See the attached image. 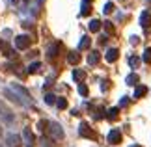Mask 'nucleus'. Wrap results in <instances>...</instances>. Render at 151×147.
<instances>
[{
  "label": "nucleus",
  "mask_w": 151,
  "mask_h": 147,
  "mask_svg": "<svg viewBox=\"0 0 151 147\" xmlns=\"http://www.w3.org/2000/svg\"><path fill=\"white\" fill-rule=\"evenodd\" d=\"M56 99L58 97H54L52 93H47V95H45V103L47 104H56Z\"/></svg>",
  "instance_id": "nucleus-26"
},
{
  "label": "nucleus",
  "mask_w": 151,
  "mask_h": 147,
  "mask_svg": "<svg viewBox=\"0 0 151 147\" xmlns=\"http://www.w3.org/2000/svg\"><path fill=\"white\" fill-rule=\"evenodd\" d=\"M118 54H119L118 49H108V50H106V56H104V58H106V62L112 63V62L118 60Z\"/></svg>",
  "instance_id": "nucleus-12"
},
{
  "label": "nucleus",
  "mask_w": 151,
  "mask_h": 147,
  "mask_svg": "<svg viewBox=\"0 0 151 147\" xmlns=\"http://www.w3.org/2000/svg\"><path fill=\"white\" fill-rule=\"evenodd\" d=\"M118 112H119L118 106H116V108H110V110L106 112V117H108V119H116V117H118Z\"/></svg>",
  "instance_id": "nucleus-23"
},
{
  "label": "nucleus",
  "mask_w": 151,
  "mask_h": 147,
  "mask_svg": "<svg viewBox=\"0 0 151 147\" xmlns=\"http://www.w3.org/2000/svg\"><path fill=\"white\" fill-rule=\"evenodd\" d=\"M0 50H2V54H4L6 58H13V56H15V50L9 47L8 41H0Z\"/></svg>",
  "instance_id": "nucleus-4"
},
{
  "label": "nucleus",
  "mask_w": 151,
  "mask_h": 147,
  "mask_svg": "<svg viewBox=\"0 0 151 147\" xmlns=\"http://www.w3.org/2000/svg\"><path fill=\"white\" fill-rule=\"evenodd\" d=\"M131 43H132V45H138V37L132 36V37H131Z\"/></svg>",
  "instance_id": "nucleus-33"
},
{
  "label": "nucleus",
  "mask_w": 151,
  "mask_h": 147,
  "mask_svg": "<svg viewBox=\"0 0 151 147\" xmlns=\"http://www.w3.org/2000/svg\"><path fill=\"white\" fill-rule=\"evenodd\" d=\"M138 80H140V78H138V75H136V73H131V75L125 78V82H127L129 86H136V84H138Z\"/></svg>",
  "instance_id": "nucleus-18"
},
{
  "label": "nucleus",
  "mask_w": 151,
  "mask_h": 147,
  "mask_svg": "<svg viewBox=\"0 0 151 147\" xmlns=\"http://www.w3.org/2000/svg\"><path fill=\"white\" fill-rule=\"evenodd\" d=\"M24 2H26V4H28V2H30V0H24Z\"/></svg>",
  "instance_id": "nucleus-35"
},
{
  "label": "nucleus",
  "mask_w": 151,
  "mask_h": 147,
  "mask_svg": "<svg viewBox=\"0 0 151 147\" xmlns=\"http://www.w3.org/2000/svg\"><path fill=\"white\" fill-rule=\"evenodd\" d=\"M22 138H24V142H26V145H34V142H36V138H34V134H32V131L30 128H22Z\"/></svg>",
  "instance_id": "nucleus-9"
},
{
  "label": "nucleus",
  "mask_w": 151,
  "mask_h": 147,
  "mask_svg": "<svg viewBox=\"0 0 151 147\" xmlns=\"http://www.w3.org/2000/svg\"><path fill=\"white\" fill-rule=\"evenodd\" d=\"M127 103H129V97H121V101H119V106H125Z\"/></svg>",
  "instance_id": "nucleus-32"
},
{
  "label": "nucleus",
  "mask_w": 151,
  "mask_h": 147,
  "mask_svg": "<svg viewBox=\"0 0 151 147\" xmlns=\"http://www.w3.org/2000/svg\"><path fill=\"white\" fill-rule=\"evenodd\" d=\"M30 37H28V36H17L15 37V47H17V49H19V50H24V49H28V47H30Z\"/></svg>",
  "instance_id": "nucleus-2"
},
{
  "label": "nucleus",
  "mask_w": 151,
  "mask_h": 147,
  "mask_svg": "<svg viewBox=\"0 0 151 147\" xmlns=\"http://www.w3.org/2000/svg\"><path fill=\"white\" fill-rule=\"evenodd\" d=\"M39 131H41V132H45V131H47V127H49V121H39Z\"/></svg>",
  "instance_id": "nucleus-30"
},
{
  "label": "nucleus",
  "mask_w": 151,
  "mask_h": 147,
  "mask_svg": "<svg viewBox=\"0 0 151 147\" xmlns=\"http://www.w3.org/2000/svg\"><path fill=\"white\" fill-rule=\"evenodd\" d=\"M49 134L52 136V140H62L63 136H65V134H63V128L58 125V123H49Z\"/></svg>",
  "instance_id": "nucleus-1"
},
{
  "label": "nucleus",
  "mask_w": 151,
  "mask_h": 147,
  "mask_svg": "<svg viewBox=\"0 0 151 147\" xmlns=\"http://www.w3.org/2000/svg\"><path fill=\"white\" fill-rule=\"evenodd\" d=\"M67 62L71 63V65H77V63L80 62V54H78V52H69V54H67Z\"/></svg>",
  "instance_id": "nucleus-16"
},
{
  "label": "nucleus",
  "mask_w": 151,
  "mask_h": 147,
  "mask_svg": "<svg viewBox=\"0 0 151 147\" xmlns=\"http://www.w3.org/2000/svg\"><path fill=\"white\" fill-rule=\"evenodd\" d=\"M73 78L77 80V82H82L86 78V73L82 71V69H75V71H73Z\"/></svg>",
  "instance_id": "nucleus-17"
},
{
  "label": "nucleus",
  "mask_w": 151,
  "mask_h": 147,
  "mask_svg": "<svg viewBox=\"0 0 151 147\" xmlns=\"http://www.w3.org/2000/svg\"><path fill=\"white\" fill-rule=\"evenodd\" d=\"M11 90H13L15 93H19L21 97H24V99H28V101H30V99H32V95H30V91H28L26 87H22L21 84H13V86H11Z\"/></svg>",
  "instance_id": "nucleus-6"
},
{
  "label": "nucleus",
  "mask_w": 151,
  "mask_h": 147,
  "mask_svg": "<svg viewBox=\"0 0 151 147\" xmlns=\"http://www.w3.org/2000/svg\"><path fill=\"white\" fill-rule=\"evenodd\" d=\"M99 60H101V54L97 50H91L90 54H88V63L90 65H95V63H99Z\"/></svg>",
  "instance_id": "nucleus-11"
},
{
  "label": "nucleus",
  "mask_w": 151,
  "mask_h": 147,
  "mask_svg": "<svg viewBox=\"0 0 151 147\" xmlns=\"http://www.w3.org/2000/svg\"><path fill=\"white\" fill-rule=\"evenodd\" d=\"M149 4H151V2H149Z\"/></svg>",
  "instance_id": "nucleus-38"
},
{
  "label": "nucleus",
  "mask_w": 151,
  "mask_h": 147,
  "mask_svg": "<svg viewBox=\"0 0 151 147\" xmlns=\"http://www.w3.org/2000/svg\"><path fill=\"white\" fill-rule=\"evenodd\" d=\"M99 30H101V21L93 19L90 22V32H99Z\"/></svg>",
  "instance_id": "nucleus-20"
},
{
  "label": "nucleus",
  "mask_w": 151,
  "mask_h": 147,
  "mask_svg": "<svg viewBox=\"0 0 151 147\" xmlns=\"http://www.w3.org/2000/svg\"><path fill=\"white\" fill-rule=\"evenodd\" d=\"M0 119H2L6 125H11V123L15 121V117L11 115V112H9V110H6V108L0 106Z\"/></svg>",
  "instance_id": "nucleus-5"
},
{
  "label": "nucleus",
  "mask_w": 151,
  "mask_h": 147,
  "mask_svg": "<svg viewBox=\"0 0 151 147\" xmlns=\"http://www.w3.org/2000/svg\"><path fill=\"white\" fill-rule=\"evenodd\" d=\"M78 132H80V136H84V138H95V134H93V131L90 128L88 123H80Z\"/></svg>",
  "instance_id": "nucleus-3"
},
{
  "label": "nucleus",
  "mask_w": 151,
  "mask_h": 147,
  "mask_svg": "<svg viewBox=\"0 0 151 147\" xmlns=\"http://www.w3.org/2000/svg\"><path fill=\"white\" fill-rule=\"evenodd\" d=\"M6 143H8V147H21V138L17 134H8Z\"/></svg>",
  "instance_id": "nucleus-8"
},
{
  "label": "nucleus",
  "mask_w": 151,
  "mask_h": 147,
  "mask_svg": "<svg viewBox=\"0 0 151 147\" xmlns=\"http://www.w3.org/2000/svg\"><path fill=\"white\" fill-rule=\"evenodd\" d=\"M78 93H80L82 97H86V95H88V86H86V84H80V86H78Z\"/></svg>",
  "instance_id": "nucleus-29"
},
{
  "label": "nucleus",
  "mask_w": 151,
  "mask_h": 147,
  "mask_svg": "<svg viewBox=\"0 0 151 147\" xmlns=\"http://www.w3.org/2000/svg\"><path fill=\"white\" fill-rule=\"evenodd\" d=\"M147 93V87L146 86H136V90H134V97L138 99V97H144Z\"/></svg>",
  "instance_id": "nucleus-19"
},
{
  "label": "nucleus",
  "mask_w": 151,
  "mask_h": 147,
  "mask_svg": "<svg viewBox=\"0 0 151 147\" xmlns=\"http://www.w3.org/2000/svg\"><path fill=\"white\" fill-rule=\"evenodd\" d=\"M90 45H91V39H90L88 36H82V37H80V43H78V49H80V50L90 49Z\"/></svg>",
  "instance_id": "nucleus-15"
},
{
  "label": "nucleus",
  "mask_w": 151,
  "mask_h": 147,
  "mask_svg": "<svg viewBox=\"0 0 151 147\" xmlns=\"http://www.w3.org/2000/svg\"><path fill=\"white\" fill-rule=\"evenodd\" d=\"M39 69H41V63H39V62H34V63H30V65H28V73H37L39 71Z\"/></svg>",
  "instance_id": "nucleus-22"
},
{
  "label": "nucleus",
  "mask_w": 151,
  "mask_h": 147,
  "mask_svg": "<svg viewBox=\"0 0 151 147\" xmlns=\"http://www.w3.org/2000/svg\"><path fill=\"white\" fill-rule=\"evenodd\" d=\"M112 11H114V4L112 2H106V4H104V8H103V13H112Z\"/></svg>",
  "instance_id": "nucleus-27"
},
{
  "label": "nucleus",
  "mask_w": 151,
  "mask_h": 147,
  "mask_svg": "<svg viewBox=\"0 0 151 147\" xmlns=\"http://www.w3.org/2000/svg\"><path fill=\"white\" fill-rule=\"evenodd\" d=\"M140 62H142V58H138V56H131V58H129V65H131L132 69H136L138 65H140Z\"/></svg>",
  "instance_id": "nucleus-21"
},
{
  "label": "nucleus",
  "mask_w": 151,
  "mask_h": 147,
  "mask_svg": "<svg viewBox=\"0 0 151 147\" xmlns=\"http://www.w3.org/2000/svg\"><path fill=\"white\" fill-rule=\"evenodd\" d=\"M132 147H138V145H132Z\"/></svg>",
  "instance_id": "nucleus-37"
},
{
  "label": "nucleus",
  "mask_w": 151,
  "mask_h": 147,
  "mask_svg": "<svg viewBox=\"0 0 151 147\" xmlns=\"http://www.w3.org/2000/svg\"><path fill=\"white\" fill-rule=\"evenodd\" d=\"M84 2H90V0H84Z\"/></svg>",
  "instance_id": "nucleus-36"
},
{
  "label": "nucleus",
  "mask_w": 151,
  "mask_h": 147,
  "mask_svg": "<svg viewBox=\"0 0 151 147\" xmlns=\"http://www.w3.org/2000/svg\"><path fill=\"white\" fill-rule=\"evenodd\" d=\"M4 95H6V97H9V101H13V103H17V104H24V103H22V99H21V97H17L11 90H4Z\"/></svg>",
  "instance_id": "nucleus-13"
},
{
  "label": "nucleus",
  "mask_w": 151,
  "mask_h": 147,
  "mask_svg": "<svg viewBox=\"0 0 151 147\" xmlns=\"http://www.w3.org/2000/svg\"><path fill=\"white\" fill-rule=\"evenodd\" d=\"M11 2H13V4H17V2H19V0H11Z\"/></svg>",
  "instance_id": "nucleus-34"
},
{
  "label": "nucleus",
  "mask_w": 151,
  "mask_h": 147,
  "mask_svg": "<svg viewBox=\"0 0 151 147\" xmlns=\"http://www.w3.org/2000/svg\"><path fill=\"white\" fill-rule=\"evenodd\" d=\"M104 30H106L108 34H112V32H114V26H112V22H104Z\"/></svg>",
  "instance_id": "nucleus-31"
},
{
  "label": "nucleus",
  "mask_w": 151,
  "mask_h": 147,
  "mask_svg": "<svg viewBox=\"0 0 151 147\" xmlns=\"http://www.w3.org/2000/svg\"><path fill=\"white\" fill-rule=\"evenodd\" d=\"M142 60L146 62V63H151V49H146V50H144V56H142Z\"/></svg>",
  "instance_id": "nucleus-28"
},
{
  "label": "nucleus",
  "mask_w": 151,
  "mask_h": 147,
  "mask_svg": "<svg viewBox=\"0 0 151 147\" xmlns=\"http://www.w3.org/2000/svg\"><path fill=\"white\" fill-rule=\"evenodd\" d=\"M108 142H110V143H114V145L121 142V132L118 131V128H112V131L108 132Z\"/></svg>",
  "instance_id": "nucleus-7"
},
{
  "label": "nucleus",
  "mask_w": 151,
  "mask_h": 147,
  "mask_svg": "<svg viewBox=\"0 0 151 147\" xmlns=\"http://www.w3.org/2000/svg\"><path fill=\"white\" fill-rule=\"evenodd\" d=\"M140 26H144V28H149L151 26V13H149V11H142V15H140Z\"/></svg>",
  "instance_id": "nucleus-10"
},
{
  "label": "nucleus",
  "mask_w": 151,
  "mask_h": 147,
  "mask_svg": "<svg viewBox=\"0 0 151 147\" xmlns=\"http://www.w3.org/2000/svg\"><path fill=\"white\" fill-rule=\"evenodd\" d=\"M56 106L60 108V110H65V108H67V99L60 97V99H58V101H56Z\"/></svg>",
  "instance_id": "nucleus-24"
},
{
  "label": "nucleus",
  "mask_w": 151,
  "mask_h": 147,
  "mask_svg": "<svg viewBox=\"0 0 151 147\" xmlns=\"http://www.w3.org/2000/svg\"><path fill=\"white\" fill-rule=\"evenodd\" d=\"M91 11V6H90V2H82V9H80V15H88Z\"/></svg>",
  "instance_id": "nucleus-25"
},
{
  "label": "nucleus",
  "mask_w": 151,
  "mask_h": 147,
  "mask_svg": "<svg viewBox=\"0 0 151 147\" xmlns=\"http://www.w3.org/2000/svg\"><path fill=\"white\" fill-rule=\"evenodd\" d=\"M58 50H60V43L50 45V47H49V50H47V56L52 60V58H56V56H58Z\"/></svg>",
  "instance_id": "nucleus-14"
}]
</instances>
